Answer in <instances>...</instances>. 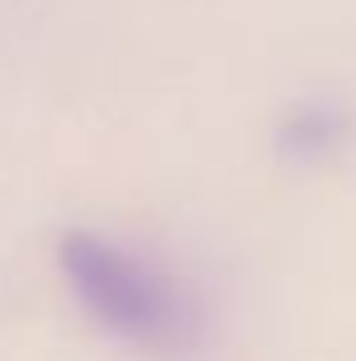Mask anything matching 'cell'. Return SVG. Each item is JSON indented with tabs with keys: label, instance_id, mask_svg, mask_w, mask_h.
Here are the masks:
<instances>
[{
	"label": "cell",
	"instance_id": "obj_1",
	"mask_svg": "<svg viewBox=\"0 0 356 361\" xmlns=\"http://www.w3.org/2000/svg\"><path fill=\"white\" fill-rule=\"evenodd\" d=\"M60 270L87 316L151 357H192L205 343V307L178 274L101 233H69Z\"/></svg>",
	"mask_w": 356,
	"mask_h": 361
},
{
	"label": "cell",
	"instance_id": "obj_2",
	"mask_svg": "<svg viewBox=\"0 0 356 361\" xmlns=\"http://www.w3.org/2000/svg\"><path fill=\"white\" fill-rule=\"evenodd\" d=\"M348 133H352V115L343 106L306 101L279 123V151L288 160H297V165H320L324 156H333L348 142Z\"/></svg>",
	"mask_w": 356,
	"mask_h": 361
}]
</instances>
